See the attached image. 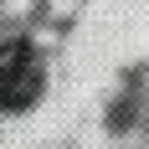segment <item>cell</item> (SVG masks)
I'll return each mask as SVG.
<instances>
[{"label": "cell", "instance_id": "1", "mask_svg": "<svg viewBox=\"0 0 149 149\" xmlns=\"http://www.w3.org/2000/svg\"><path fill=\"white\" fill-rule=\"evenodd\" d=\"M41 93V62L31 41H5L0 46V108H31Z\"/></svg>", "mask_w": 149, "mask_h": 149}]
</instances>
